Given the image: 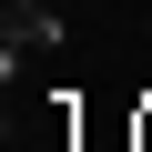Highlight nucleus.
I'll return each mask as SVG.
<instances>
[{"instance_id": "1", "label": "nucleus", "mask_w": 152, "mask_h": 152, "mask_svg": "<svg viewBox=\"0 0 152 152\" xmlns=\"http://www.w3.org/2000/svg\"><path fill=\"white\" fill-rule=\"evenodd\" d=\"M61 41V10H41V0H10V20H0V71L20 81V51H51Z\"/></svg>"}]
</instances>
